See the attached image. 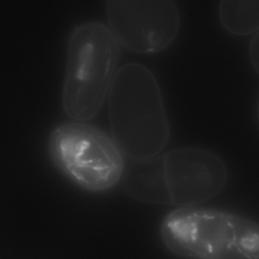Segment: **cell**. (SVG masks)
Listing matches in <instances>:
<instances>
[{"label":"cell","mask_w":259,"mask_h":259,"mask_svg":"<svg viewBox=\"0 0 259 259\" xmlns=\"http://www.w3.org/2000/svg\"><path fill=\"white\" fill-rule=\"evenodd\" d=\"M107 101L111 137L123 155L141 159L159 154L169 128L160 88L151 70L137 63L121 66Z\"/></svg>","instance_id":"1"},{"label":"cell","mask_w":259,"mask_h":259,"mask_svg":"<svg viewBox=\"0 0 259 259\" xmlns=\"http://www.w3.org/2000/svg\"><path fill=\"white\" fill-rule=\"evenodd\" d=\"M160 235L184 259H259L258 223L224 210L178 208L163 219Z\"/></svg>","instance_id":"2"},{"label":"cell","mask_w":259,"mask_h":259,"mask_svg":"<svg viewBox=\"0 0 259 259\" xmlns=\"http://www.w3.org/2000/svg\"><path fill=\"white\" fill-rule=\"evenodd\" d=\"M120 45L109 28L98 22L76 27L71 33L62 91L66 114L85 122L101 110L117 70Z\"/></svg>","instance_id":"3"},{"label":"cell","mask_w":259,"mask_h":259,"mask_svg":"<svg viewBox=\"0 0 259 259\" xmlns=\"http://www.w3.org/2000/svg\"><path fill=\"white\" fill-rule=\"evenodd\" d=\"M47 150L55 167L71 182L94 192L121 180L124 155L111 137L85 122L62 123L51 132Z\"/></svg>","instance_id":"4"},{"label":"cell","mask_w":259,"mask_h":259,"mask_svg":"<svg viewBox=\"0 0 259 259\" xmlns=\"http://www.w3.org/2000/svg\"><path fill=\"white\" fill-rule=\"evenodd\" d=\"M106 9L109 30L120 45L134 53L162 51L180 29V12L172 0H110Z\"/></svg>","instance_id":"5"},{"label":"cell","mask_w":259,"mask_h":259,"mask_svg":"<svg viewBox=\"0 0 259 259\" xmlns=\"http://www.w3.org/2000/svg\"><path fill=\"white\" fill-rule=\"evenodd\" d=\"M163 156L170 205L195 207L216 196L226 185V166L210 151L185 147Z\"/></svg>","instance_id":"6"},{"label":"cell","mask_w":259,"mask_h":259,"mask_svg":"<svg viewBox=\"0 0 259 259\" xmlns=\"http://www.w3.org/2000/svg\"><path fill=\"white\" fill-rule=\"evenodd\" d=\"M131 160L121 178L125 193L139 201L170 205L163 154Z\"/></svg>","instance_id":"7"},{"label":"cell","mask_w":259,"mask_h":259,"mask_svg":"<svg viewBox=\"0 0 259 259\" xmlns=\"http://www.w3.org/2000/svg\"><path fill=\"white\" fill-rule=\"evenodd\" d=\"M219 18L223 27L238 36L254 34L259 28L258 0H222Z\"/></svg>","instance_id":"8"},{"label":"cell","mask_w":259,"mask_h":259,"mask_svg":"<svg viewBox=\"0 0 259 259\" xmlns=\"http://www.w3.org/2000/svg\"><path fill=\"white\" fill-rule=\"evenodd\" d=\"M248 57L250 64L258 74L259 70V35L258 31L253 34L248 46Z\"/></svg>","instance_id":"9"}]
</instances>
